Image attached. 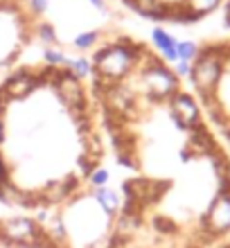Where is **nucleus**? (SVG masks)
<instances>
[{"instance_id":"1","label":"nucleus","mask_w":230,"mask_h":248,"mask_svg":"<svg viewBox=\"0 0 230 248\" xmlns=\"http://www.w3.org/2000/svg\"><path fill=\"white\" fill-rule=\"evenodd\" d=\"M86 68L111 158L97 248H215L230 235V151L176 57L126 32Z\"/></svg>"},{"instance_id":"2","label":"nucleus","mask_w":230,"mask_h":248,"mask_svg":"<svg viewBox=\"0 0 230 248\" xmlns=\"http://www.w3.org/2000/svg\"><path fill=\"white\" fill-rule=\"evenodd\" d=\"M108 142L88 68L41 54L0 81V208L54 217L108 174Z\"/></svg>"},{"instance_id":"3","label":"nucleus","mask_w":230,"mask_h":248,"mask_svg":"<svg viewBox=\"0 0 230 248\" xmlns=\"http://www.w3.org/2000/svg\"><path fill=\"white\" fill-rule=\"evenodd\" d=\"M36 18L41 47L73 61H86L124 30V16L111 0H27Z\"/></svg>"},{"instance_id":"4","label":"nucleus","mask_w":230,"mask_h":248,"mask_svg":"<svg viewBox=\"0 0 230 248\" xmlns=\"http://www.w3.org/2000/svg\"><path fill=\"white\" fill-rule=\"evenodd\" d=\"M176 61L201 113L230 151V34L185 46Z\"/></svg>"},{"instance_id":"5","label":"nucleus","mask_w":230,"mask_h":248,"mask_svg":"<svg viewBox=\"0 0 230 248\" xmlns=\"http://www.w3.org/2000/svg\"><path fill=\"white\" fill-rule=\"evenodd\" d=\"M43 52L27 0H0V81ZM46 54V52H43Z\"/></svg>"},{"instance_id":"6","label":"nucleus","mask_w":230,"mask_h":248,"mask_svg":"<svg viewBox=\"0 0 230 248\" xmlns=\"http://www.w3.org/2000/svg\"><path fill=\"white\" fill-rule=\"evenodd\" d=\"M0 248H77L57 217L0 212Z\"/></svg>"},{"instance_id":"7","label":"nucleus","mask_w":230,"mask_h":248,"mask_svg":"<svg viewBox=\"0 0 230 248\" xmlns=\"http://www.w3.org/2000/svg\"><path fill=\"white\" fill-rule=\"evenodd\" d=\"M138 18L158 27H194L226 7L228 0H115Z\"/></svg>"},{"instance_id":"8","label":"nucleus","mask_w":230,"mask_h":248,"mask_svg":"<svg viewBox=\"0 0 230 248\" xmlns=\"http://www.w3.org/2000/svg\"><path fill=\"white\" fill-rule=\"evenodd\" d=\"M215 248H230V235H226L224 239H221V242H219Z\"/></svg>"}]
</instances>
